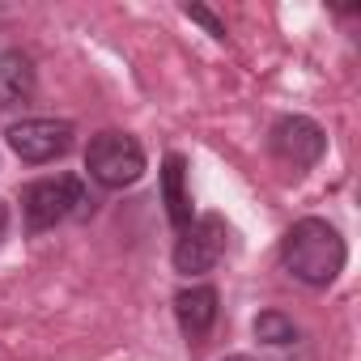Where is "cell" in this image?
Masks as SVG:
<instances>
[{
    "mask_svg": "<svg viewBox=\"0 0 361 361\" xmlns=\"http://www.w3.org/2000/svg\"><path fill=\"white\" fill-rule=\"evenodd\" d=\"M5 226H9V209L0 204V238H5Z\"/></svg>",
    "mask_w": 361,
    "mask_h": 361,
    "instance_id": "cell-12",
    "label": "cell"
},
{
    "mask_svg": "<svg viewBox=\"0 0 361 361\" xmlns=\"http://www.w3.org/2000/svg\"><path fill=\"white\" fill-rule=\"evenodd\" d=\"M73 136L77 132L68 119H22V123H9V132H5L9 149L30 166H47V161L64 157L73 149Z\"/></svg>",
    "mask_w": 361,
    "mask_h": 361,
    "instance_id": "cell-6",
    "label": "cell"
},
{
    "mask_svg": "<svg viewBox=\"0 0 361 361\" xmlns=\"http://www.w3.org/2000/svg\"><path fill=\"white\" fill-rule=\"evenodd\" d=\"M226 238H230V226L217 213L192 217V226L178 234V243H174V272H183V276L213 272L221 264V255H226Z\"/></svg>",
    "mask_w": 361,
    "mask_h": 361,
    "instance_id": "cell-4",
    "label": "cell"
},
{
    "mask_svg": "<svg viewBox=\"0 0 361 361\" xmlns=\"http://www.w3.org/2000/svg\"><path fill=\"white\" fill-rule=\"evenodd\" d=\"M183 13H188L192 22H200V26H204V30H209V35H213L217 43H226V39H230V30H226V22H221L217 13H209L204 5H183Z\"/></svg>",
    "mask_w": 361,
    "mask_h": 361,
    "instance_id": "cell-11",
    "label": "cell"
},
{
    "mask_svg": "<svg viewBox=\"0 0 361 361\" xmlns=\"http://www.w3.org/2000/svg\"><path fill=\"white\" fill-rule=\"evenodd\" d=\"M255 340H264V344H272V348H289V344L302 340V331H298V323H293L289 314L264 310V314H255Z\"/></svg>",
    "mask_w": 361,
    "mask_h": 361,
    "instance_id": "cell-10",
    "label": "cell"
},
{
    "mask_svg": "<svg viewBox=\"0 0 361 361\" xmlns=\"http://www.w3.org/2000/svg\"><path fill=\"white\" fill-rule=\"evenodd\" d=\"M35 81L39 77H35L30 51H22V47H5V51H0V111H13V106L30 102Z\"/></svg>",
    "mask_w": 361,
    "mask_h": 361,
    "instance_id": "cell-8",
    "label": "cell"
},
{
    "mask_svg": "<svg viewBox=\"0 0 361 361\" xmlns=\"http://www.w3.org/2000/svg\"><path fill=\"white\" fill-rule=\"evenodd\" d=\"M348 247L340 238V230L323 217H302L289 226V234L281 238V264L293 281L310 285V289H327L340 272H344Z\"/></svg>",
    "mask_w": 361,
    "mask_h": 361,
    "instance_id": "cell-1",
    "label": "cell"
},
{
    "mask_svg": "<svg viewBox=\"0 0 361 361\" xmlns=\"http://www.w3.org/2000/svg\"><path fill=\"white\" fill-rule=\"evenodd\" d=\"M226 361H255V357H243V353H234V357H226Z\"/></svg>",
    "mask_w": 361,
    "mask_h": 361,
    "instance_id": "cell-13",
    "label": "cell"
},
{
    "mask_svg": "<svg viewBox=\"0 0 361 361\" xmlns=\"http://www.w3.org/2000/svg\"><path fill=\"white\" fill-rule=\"evenodd\" d=\"M94 213V196L85 188V178L77 174H56V178H35L22 188V226L26 234H43L56 230L68 217H90Z\"/></svg>",
    "mask_w": 361,
    "mask_h": 361,
    "instance_id": "cell-2",
    "label": "cell"
},
{
    "mask_svg": "<svg viewBox=\"0 0 361 361\" xmlns=\"http://www.w3.org/2000/svg\"><path fill=\"white\" fill-rule=\"evenodd\" d=\"M268 149L289 170H310L327 153V132L314 119H306V115H281L268 128Z\"/></svg>",
    "mask_w": 361,
    "mask_h": 361,
    "instance_id": "cell-5",
    "label": "cell"
},
{
    "mask_svg": "<svg viewBox=\"0 0 361 361\" xmlns=\"http://www.w3.org/2000/svg\"><path fill=\"white\" fill-rule=\"evenodd\" d=\"M217 314H221V298H217L213 285H192V289L174 293V319H178V327H183L188 344H200L213 331Z\"/></svg>",
    "mask_w": 361,
    "mask_h": 361,
    "instance_id": "cell-7",
    "label": "cell"
},
{
    "mask_svg": "<svg viewBox=\"0 0 361 361\" xmlns=\"http://www.w3.org/2000/svg\"><path fill=\"white\" fill-rule=\"evenodd\" d=\"M161 204L170 226L183 234L192 226V196H188V157L183 153H166L161 161Z\"/></svg>",
    "mask_w": 361,
    "mask_h": 361,
    "instance_id": "cell-9",
    "label": "cell"
},
{
    "mask_svg": "<svg viewBox=\"0 0 361 361\" xmlns=\"http://www.w3.org/2000/svg\"><path fill=\"white\" fill-rule=\"evenodd\" d=\"M85 170H90V178H94L98 188L123 192V188H132L136 178L145 174V149L128 132H115V128L111 132H98V136H90Z\"/></svg>",
    "mask_w": 361,
    "mask_h": 361,
    "instance_id": "cell-3",
    "label": "cell"
}]
</instances>
